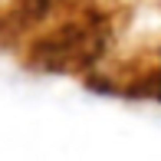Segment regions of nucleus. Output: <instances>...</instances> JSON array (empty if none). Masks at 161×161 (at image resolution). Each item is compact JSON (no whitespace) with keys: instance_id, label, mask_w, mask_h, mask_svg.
<instances>
[{"instance_id":"1","label":"nucleus","mask_w":161,"mask_h":161,"mask_svg":"<svg viewBox=\"0 0 161 161\" xmlns=\"http://www.w3.org/2000/svg\"><path fill=\"white\" fill-rule=\"evenodd\" d=\"M105 43V30L92 23H66L33 46V63L43 69H76L96 59Z\"/></svg>"},{"instance_id":"2","label":"nucleus","mask_w":161,"mask_h":161,"mask_svg":"<svg viewBox=\"0 0 161 161\" xmlns=\"http://www.w3.org/2000/svg\"><path fill=\"white\" fill-rule=\"evenodd\" d=\"M56 7V0H20L17 3V23L20 26H26V23H36V20H43L49 10Z\"/></svg>"}]
</instances>
